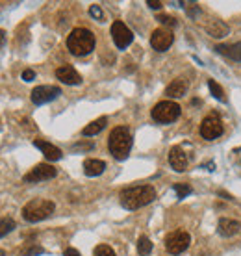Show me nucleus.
<instances>
[{"label": "nucleus", "mask_w": 241, "mask_h": 256, "mask_svg": "<svg viewBox=\"0 0 241 256\" xmlns=\"http://www.w3.org/2000/svg\"><path fill=\"white\" fill-rule=\"evenodd\" d=\"M56 76L58 80H61L67 85H78L82 82V76L78 74V71L72 65H61L56 69Z\"/></svg>", "instance_id": "f8f14e48"}, {"label": "nucleus", "mask_w": 241, "mask_h": 256, "mask_svg": "<svg viewBox=\"0 0 241 256\" xmlns=\"http://www.w3.org/2000/svg\"><path fill=\"white\" fill-rule=\"evenodd\" d=\"M180 106L173 102V100H162V102H158L154 108H152V119L156 121V123H162V125H167V123H173L176 119L180 117Z\"/></svg>", "instance_id": "39448f33"}, {"label": "nucleus", "mask_w": 241, "mask_h": 256, "mask_svg": "<svg viewBox=\"0 0 241 256\" xmlns=\"http://www.w3.org/2000/svg\"><path fill=\"white\" fill-rule=\"evenodd\" d=\"M59 95H61V89H59L58 85H37L30 93V99H32V102L35 106H41L56 100Z\"/></svg>", "instance_id": "6e6552de"}, {"label": "nucleus", "mask_w": 241, "mask_h": 256, "mask_svg": "<svg viewBox=\"0 0 241 256\" xmlns=\"http://www.w3.org/2000/svg\"><path fill=\"white\" fill-rule=\"evenodd\" d=\"M108 147H110L111 156L115 160H126L132 149V134L126 126H117L113 128L108 138Z\"/></svg>", "instance_id": "7ed1b4c3"}, {"label": "nucleus", "mask_w": 241, "mask_h": 256, "mask_svg": "<svg viewBox=\"0 0 241 256\" xmlns=\"http://www.w3.org/2000/svg\"><path fill=\"white\" fill-rule=\"evenodd\" d=\"M43 253H45V249L41 245H37V243H28L26 249L20 251V256H39Z\"/></svg>", "instance_id": "b1692460"}, {"label": "nucleus", "mask_w": 241, "mask_h": 256, "mask_svg": "<svg viewBox=\"0 0 241 256\" xmlns=\"http://www.w3.org/2000/svg\"><path fill=\"white\" fill-rule=\"evenodd\" d=\"M0 256H6V253H4L2 249H0Z\"/></svg>", "instance_id": "473e14b6"}, {"label": "nucleus", "mask_w": 241, "mask_h": 256, "mask_svg": "<svg viewBox=\"0 0 241 256\" xmlns=\"http://www.w3.org/2000/svg\"><path fill=\"white\" fill-rule=\"evenodd\" d=\"M208 32L212 37H225L228 33V24H225L223 20H214V24L208 26Z\"/></svg>", "instance_id": "aec40b11"}, {"label": "nucleus", "mask_w": 241, "mask_h": 256, "mask_svg": "<svg viewBox=\"0 0 241 256\" xmlns=\"http://www.w3.org/2000/svg\"><path fill=\"white\" fill-rule=\"evenodd\" d=\"M111 37H113L115 46L121 48V50H124V48L134 41V33H132V30L124 24L123 20H115V22L111 24Z\"/></svg>", "instance_id": "9d476101"}, {"label": "nucleus", "mask_w": 241, "mask_h": 256, "mask_svg": "<svg viewBox=\"0 0 241 256\" xmlns=\"http://www.w3.org/2000/svg\"><path fill=\"white\" fill-rule=\"evenodd\" d=\"M147 6H149L150 9H160V7H162V2H160V0H147Z\"/></svg>", "instance_id": "c756f323"}, {"label": "nucleus", "mask_w": 241, "mask_h": 256, "mask_svg": "<svg viewBox=\"0 0 241 256\" xmlns=\"http://www.w3.org/2000/svg\"><path fill=\"white\" fill-rule=\"evenodd\" d=\"M106 169V164L102 160H85L84 162V173L85 177H98V175H102Z\"/></svg>", "instance_id": "a211bd4d"}, {"label": "nucleus", "mask_w": 241, "mask_h": 256, "mask_svg": "<svg viewBox=\"0 0 241 256\" xmlns=\"http://www.w3.org/2000/svg\"><path fill=\"white\" fill-rule=\"evenodd\" d=\"M33 78H35V72H33L32 69H26V71L22 72V80H24V82H32Z\"/></svg>", "instance_id": "c85d7f7f"}, {"label": "nucleus", "mask_w": 241, "mask_h": 256, "mask_svg": "<svg viewBox=\"0 0 241 256\" xmlns=\"http://www.w3.org/2000/svg\"><path fill=\"white\" fill-rule=\"evenodd\" d=\"M58 175V171H56V167L50 164H39L35 165L30 173H26L24 175V182L26 184H35V182H45V180H50V178H54Z\"/></svg>", "instance_id": "1a4fd4ad"}, {"label": "nucleus", "mask_w": 241, "mask_h": 256, "mask_svg": "<svg viewBox=\"0 0 241 256\" xmlns=\"http://www.w3.org/2000/svg\"><path fill=\"white\" fill-rule=\"evenodd\" d=\"M173 190H175L176 197L178 199H186L191 193V186L189 184H175L173 186Z\"/></svg>", "instance_id": "393cba45"}, {"label": "nucleus", "mask_w": 241, "mask_h": 256, "mask_svg": "<svg viewBox=\"0 0 241 256\" xmlns=\"http://www.w3.org/2000/svg\"><path fill=\"white\" fill-rule=\"evenodd\" d=\"M215 52L227 56L230 59L241 61V43H234V45H217L215 46Z\"/></svg>", "instance_id": "f3484780"}, {"label": "nucleus", "mask_w": 241, "mask_h": 256, "mask_svg": "<svg viewBox=\"0 0 241 256\" xmlns=\"http://www.w3.org/2000/svg\"><path fill=\"white\" fill-rule=\"evenodd\" d=\"M95 256H115V251L110 245H98L95 249Z\"/></svg>", "instance_id": "a878e982"}, {"label": "nucleus", "mask_w": 241, "mask_h": 256, "mask_svg": "<svg viewBox=\"0 0 241 256\" xmlns=\"http://www.w3.org/2000/svg\"><path fill=\"white\" fill-rule=\"evenodd\" d=\"M173 41H175V35L169 30H165V28H158L150 35V46L158 52H165L173 45Z\"/></svg>", "instance_id": "9b49d317"}, {"label": "nucleus", "mask_w": 241, "mask_h": 256, "mask_svg": "<svg viewBox=\"0 0 241 256\" xmlns=\"http://www.w3.org/2000/svg\"><path fill=\"white\" fill-rule=\"evenodd\" d=\"M137 253L141 256H149L152 253V242L147 236H141L137 240Z\"/></svg>", "instance_id": "412c9836"}, {"label": "nucleus", "mask_w": 241, "mask_h": 256, "mask_svg": "<svg viewBox=\"0 0 241 256\" xmlns=\"http://www.w3.org/2000/svg\"><path fill=\"white\" fill-rule=\"evenodd\" d=\"M95 35L87 28H74L67 37V48L72 56H87L95 50Z\"/></svg>", "instance_id": "f03ea898"}, {"label": "nucleus", "mask_w": 241, "mask_h": 256, "mask_svg": "<svg viewBox=\"0 0 241 256\" xmlns=\"http://www.w3.org/2000/svg\"><path fill=\"white\" fill-rule=\"evenodd\" d=\"M189 243H191V236L186 230H175L165 238V249L171 255H182L189 247Z\"/></svg>", "instance_id": "423d86ee"}, {"label": "nucleus", "mask_w": 241, "mask_h": 256, "mask_svg": "<svg viewBox=\"0 0 241 256\" xmlns=\"http://www.w3.org/2000/svg\"><path fill=\"white\" fill-rule=\"evenodd\" d=\"M17 225L11 217H4V219H0V238H4L6 234H9L11 230L15 229Z\"/></svg>", "instance_id": "5701e85b"}, {"label": "nucleus", "mask_w": 241, "mask_h": 256, "mask_svg": "<svg viewBox=\"0 0 241 256\" xmlns=\"http://www.w3.org/2000/svg\"><path fill=\"white\" fill-rule=\"evenodd\" d=\"M158 20L162 22V24H167V26H176V19L175 17H171V15H158Z\"/></svg>", "instance_id": "cd10ccee"}, {"label": "nucleus", "mask_w": 241, "mask_h": 256, "mask_svg": "<svg viewBox=\"0 0 241 256\" xmlns=\"http://www.w3.org/2000/svg\"><path fill=\"white\" fill-rule=\"evenodd\" d=\"M65 256H82L76 249H72V247H69V249H65Z\"/></svg>", "instance_id": "7c9ffc66"}, {"label": "nucleus", "mask_w": 241, "mask_h": 256, "mask_svg": "<svg viewBox=\"0 0 241 256\" xmlns=\"http://www.w3.org/2000/svg\"><path fill=\"white\" fill-rule=\"evenodd\" d=\"M119 199H121L123 208H126V210H137V208H143V206L150 204L156 199V190L149 184L132 186V188H126V190L121 191Z\"/></svg>", "instance_id": "f257e3e1"}, {"label": "nucleus", "mask_w": 241, "mask_h": 256, "mask_svg": "<svg viewBox=\"0 0 241 256\" xmlns=\"http://www.w3.org/2000/svg\"><path fill=\"white\" fill-rule=\"evenodd\" d=\"M4 41H6V32H4V30H0V46L4 45Z\"/></svg>", "instance_id": "2f4dec72"}, {"label": "nucleus", "mask_w": 241, "mask_h": 256, "mask_svg": "<svg viewBox=\"0 0 241 256\" xmlns=\"http://www.w3.org/2000/svg\"><path fill=\"white\" fill-rule=\"evenodd\" d=\"M106 125H108V117H98V119H95L93 123H89V125L85 126L84 130H82V134H84V136H97L98 132L104 130Z\"/></svg>", "instance_id": "6ab92c4d"}, {"label": "nucleus", "mask_w": 241, "mask_h": 256, "mask_svg": "<svg viewBox=\"0 0 241 256\" xmlns=\"http://www.w3.org/2000/svg\"><path fill=\"white\" fill-rule=\"evenodd\" d=\"M89 15H91L93 19H97V20H102V19H104V13H102L100 6H97V4H93V6L89 7Z\"/></svg>", "instance_id": "bb28decb"}, {"label": "nucleus", "mask_w": 241, "mask_h": 256, "mask_svg": "<svg viewBox=\"0 0 241 256\" xmlns=\"http://www.w3.org/2000/svg\"><path fill=\"white\" fill-rule=\"evenodd\" d=\"M33 145H35L37 149H41V152L45 154V158L48 160V162H58V160H61V156H63L58 147H54V145L48 143V141H43V139H35V141H33Z\"/></svg>", "instance_id": "4468645a"}, {"label": "nucleus", "mask_w": 241, "mask_h": 256, "mask_svg": "<svg viewBox=\"0 0 241 256\" xmlns=\"http://www.w3.org/2000/svg\"><path fill=\"white\" fill-rule=\"evenodd\" d=\"M208 87H210V93L214 95L217 100H221V102H227V95L223 91V87L215 80H208Z\"/></svg>", "instance_id": "4be33fe9"}, {"label": "nucleus", "mask_w": 241, "mask_h": 256, "mask_svg": "<svg viewBox=\"0 0 241 256\" xmlns=\"http://www.w3.org/2000/svg\"><path fill=\"white\" fill-rule=\"evenodd\" d=\"M169 164L171 167L178 173H184V171L188 169V156H186V152H184L182 147H173L169 151Z\"/></svg>", "instance_id": "ddd939ff"}, {"label": "nucleus", "mask_w": 241, "mask_h": 256, "mask_svg": "<svg viewBox=\"0 0 241 256\" xmlns=\"http://www.w3.org/2000/svg\"><path fill=\"white\" fill-rule=\"evenodd\" d=\"M219 234L225 238H230V236H236L238 232L241 230V223L240 221H234V219H227V217H223L221 221H219Z\"/></svg>", "instance_id": "dca6fc26"}, {"label": "nucleus", "mask_w": 241, "mask_h": 256, "mask_svg": "<svg viewBox=\"0 0 241 256\" xmlns=\"http://www.w3.org/2000/svg\"><path fill=\"white\" fill-rule=\"evenodd\" d=\"M186 91H188V82H186L184 78H176L167 85L165 95H167L169 99H180V97L186 95Z\"/></svg>", "instance_id": "2eb2a0df"}, {"label": "nucleus", "mask_w": 241, "mask_h": 256, "mask_svg": "<svg viewBox=\"0 0 241 256\" xmlns=\"http://www.w3.org/2000/svg\"><path fill=\"white\" fill-rule=\"evenodd\" d=\"M223 132H225V126H223V121L219 115H208V117L202 121L201 125V136L204 139H208V141H214L217 139L219 136H223Z\"/></svg>", "instance_id": "0eeeda50"}, {"label": "nucleus", "mask_w": 241, "mask_h": 256, "mask_svg": "<svg viewBox=\"0 0 241 256\" xmlns=\"http://www.w3.org/2000/svg\"><path fill=\"white\" fill-rule=\"evenodd\" d=\"M56 210V204L48 199H33L22 208V217L28 223H39L46 217H50Z\"/></svg>", "instance_id": "20e7f679"}]
</instances>
